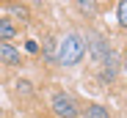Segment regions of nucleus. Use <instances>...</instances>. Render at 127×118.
<instances>
[{
  "mask_svg": "<svg viewBox=\"0 0 127 118\" xmlns=\"http://www.w3.org/2000/svg\"><path fill=\"white\" fill-rule=\"evenodd\" d=\"M86 55V36H80L75 30L64 33L58 38V47H55V63L58 66H77Z\"/></svg>",
  "mask_w": 127,
  "mask_h": 118,
  "instance_id": "obj_1",
  "label": "nucleus"
},
{
  "mask_svg": "<svg viewBox=\"0 0 127 118\" xmlns=\"http://www.w3.org/2000/svg\"><path fill=\"white\" fill-rule=\"evenodd\" d=\"M86 52H91V58H94L99 66H105V63L113 61L111 41H108L102 33H97V30H89V36H86Z\"/></svg>",
  "mask_w": 127,
  "mask_h": 118,
  "instance_id": "obj_2",
  "label": "nucleus"
},
{
  "mask_svg": "<svg viewBox=\"0 0 127 118\" xmlns=\"http://www.w3.org/2000/svg\"><path fill=\"white\" fill-rule=\"evenodd\" d=\"M50 107H53V113H55L58 118H77V115H80V107H77V102H75V96L64 93V91H55V93L50 96Z\"/></svg>",
  "mask_w": 127,
  "mask_h": 118,
  "instance_id": "obj_3",
  "label": "nucleus"
},
{
  "mask_svg": "<svg viewBox=\"0 0 127 118\" xmlns=\"http://www.w3.org/2000/svg\"><path fill=\"white\" fill-rule=\"evenodd\" d=\"M0 63L3 66H19L22 63V55H19V50L8 41H0Z\"/></svg>",
  "mask_w": 127,
  "mask_h": 118,
  "instance_id": "obj_4",
  "label": "nucleus"
},
{
  "mask_svg": "<svg viewBox=\"0 0 127 118\" xmlns=\"http://www.w3.org/2000/svg\"><path fill=\"white\" fill-rule=\"evenodd\" d=\"M17 36V25L11 17H0V41H11Z\"/></svg>",
  "mask_w": 127,
  "mask_h": 118,
  "instance_id": "obj_5",
  "label": "nucleus"
},
{
  "mask_svg": "<svg viewBox=\"0 0 127 118\" xmlns=\"http://www.w3.org/2000/svg\"><path fill=\"white\" fill-rule=\"evenodd\" d=\"M75 6H77V11L86 17V19H94V17H97V11H99L97 0H75Z\"/></svg>",
  "mask_w": 127,
  "mask_h": 118,
  "instance_id": "obj_6",
  "label": "nucleus"
},
{
  "mask_svg": "<svg viewBox=\"0 0 127 118\" xmlns=\"http://www.w3.org/2000/svg\"><path fill=\"white\" fill-rule=\"evenodd\" d=\"M6 8H8L14 17H19L22 22H31V11H28L22 3H17V0H8V3H6Z\"/></svg>",
  "mask_w": 127,
  "mask_h": 118,
  "instance_id": "obj_7",
  "label": "nucleus"
},
{
  "mask_svg": "<svg viewBox=\"0 0 127 118\" xmlns=\"http://www.w3.org/2000/svg\"><path fill=\"white\" fill-rule=\"evenodd\" d=\"M83 118H111V113H108V107H105V104H89Z\"/></svg>",
  "mask_w": 127,
  "mask_h": 118,
  "instance_id": "obj_8",
  "label": "nucleus"
},
{
  "mask_svg": "<svg viewBox=\"0 0 127 118\" xmlns=\"http://www.w3.org/2000/svg\"><path fill=\"white\" fill-rule=\"evenodd\" d=\"M55 47H58L55 38H44V58L50 63H55Z\"/></svg>",
  "mask_w": 127,
  "mask_h": 118,
  "instance_id": "obj_9",
  "label": "nucleus"
},
{
  "mask_svg": "<svg viewBox=\"0 0 127 118\" xmlns=\"http://www.w3.org/2000/svg\"><path fill=\"white\" fill-rule=\"evenodd\" d=\"M116 22H119V28L127 25V0H119V6H116Z\"/></svg>",
  "mask_w": 127,
  "mask_h": 118,
  "instance_id": "obj_10",
  "label": "nucleus"
},
{
  "mask_svg": "<svg viewBox=\"0 0 127 118\" xmlns=\"http://www.w3.org/2000/svg\"><path fill=\"white\" fill-rule=\"evenodd\" d=\"M17 93H22V96H31V93H33L31 83H28V80H19V83H17Z\"/></svg>",
  "mask_w": 127,
  "mask_h": 118,
  "instance_id": "obj_11",
  "label": "nucleus"
},
{
  "mask_svg": "<svg viewBox=\"0 0 127 118\" xmlns=\"http://www.w3.org/2000/svg\"><path fill=\"white\" fill-rule=\"evenodd\" d=\"M25 50H28L31 55H36V52H39V44L33 41V38H28V41H25Z\"/></svg>",
  "mask_w": 127,
  "mask_h": 118,
  "instance_id": "obj_12",
  "label": "nucleus"
},
{
  "mask_svg": "<svg viewBox=\"0 0 127 118\" xmlns=\"http://www.w3.org/2000/svg\"><path fill=\"white\" fill-rule=\"evenodd\" d=\"M31 3H33V6H41V3H44V0H31Z\"/></svg>",
  "mask_w": 127,
  "mask_h": 118,
  "instance_id": "obj_13",
  "label": "nucleus"
},
{
  "mask_svg": "<svg viewBox=\"0 0 127 118\" xmlns=\"http://www.w3.org/2000/svg\"><path fill=\"white\" fill-rule=\"evenodd\" d=\"M0 113H3V110H0Z\"/></svg>",
  "mask_w": 127,
  "mask_h": 118,
  "instance_id": "obj_14",
  "label": "nucleus"
}]
</instances>
